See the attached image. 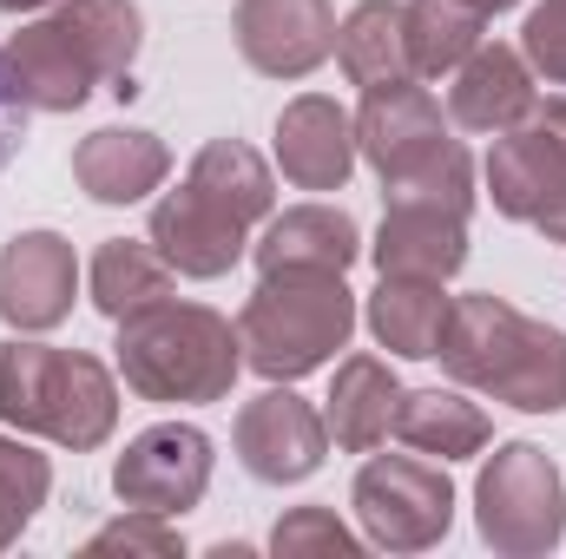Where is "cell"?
<instances>
[{"instance_id":"cell-28","label":"cell","mask_w":566,"mask_h":559,"mask_svg":"<svg viewBox=\"0 0 566 559\" xmlns=\"http://www.w3.org/2000/svg\"><path fill=\"white\" fill-rule=\"evenodd\" d=\"M86 553L106 559V553H145V559H178L185 553V540H178V527L165 520V514H126V520H113V527H99L93 540H86Z\"/></svg>"},{"instance_id":"cell-5","label":"cell","mask_w":566,"mask_h":559,"mask_svg":"<svg viewBox=\"0 0 566 559\" xmlns=\"http://www.w3.org/2000/svg\"><path fill=\"white\" fill-rule=\"evenodd\" d=\"M119 376L145 402H224L238 369H244V342L238 329L205 309V303H151L139 316L119 323Z\"/></svg>"},{"instance_id":"cell-21","label":"cell","mask_w":566,"mask_h":559,"mask_svg":"<svg viewBox=\"0 0 566 559\" xmlns=\"http://www.w3.org/2000/svg\"><path fill=\"white\" fill-rule=\"evenodd\" d=\"M336 60L349 73V86H396V80H416V60H409V13L402 0H363L343 27H336Z\"/></svg>"},{"instance_id":"cell-16","label":"cell","mask_w":566,"mask_h":559,"mask_svg":"<svg viewBox=\"0 0 566 559\" xmlns=\"http://www.w3.org/2000/svg\"><path fill=\"white\" fill-rule=\"evenodd\" d=\"M369 257H376L382 277H434V283H448L461 264H468V211L396 198V204L382 211V231H376Z\"/></svg>"},{"instance_id":"cell-2","label":"cell","mask_w":566,"mask_h":559,"mask_svg":"<svg viewBox=\"0 0 566 559\" xmlns=\"http://www.w3.org/2000/svg\"><path fill=\"white\" fill-rule=\"evenodd\" d=\"M139 40L145 20L133 0H60L0 46V66L27 113H80L93 86L119 93V80H133Z\"/></svg>"},{"instance_id":"cell-23","label":"cell","mask_w":566,"mask_h":559,"mask_svg":"<svg viewBox=\"0 0 566 559\" xmlns=\"http://www.w3.org/2000/svg\"><path fill=\"white\" fill-rule=\"evenodd\" d=\"M448 289L434 277H382L369 296V336L389 349V356H434L441 342V323H448Z\"/></svg>"},{"instance_id":"cell-33","label":"cell","mask_w":566,"mask_h":559,"mask_svg":"<svg viewBox=\"0 0 566 559\" xmlns=\"http://www.w3.org/2000/svg\"><path fill=\"white\" fill-rule=\"evenodd\" d=\"M33 7H53V0H0V13H33Z\"/></svg>"},{"instance_id":"cell-7","label":"cell","mask_w":566,"mask_h":559,"mask_svg":"<svg viewBox=\"0 0 566 559\" xmlns=\"http://www.w3.org/2000/svg\"><path fill=\"white\" fill-rule=\"evenodd\" d=\"M474 527L507 559L554 553L566 534V481L554 454L534 441H501L474 481Z\"/></svg>"},{"instance_id":"cell-27","label":"cell","mask_w":566,"mask_h":559,"mask_svg":"<svg viewBox=\"0 0 566 559\" xmlns=\"http://www.w3.org/2000/svg\"><path fill=\"white\" fill-rule=\"evenodd\" d=\"M271 553H277V559H310V553L356 559V553H363V540H356L329 507H290V514L277 520V534H271Z\"/></svg>"},{"instance_id":"cell-8","label":"cell","mask_w":566,"mask_h":559,"mask_svg":"<svg viewBox=\"0 0 566 559\" xmlns=\"http://www.w3.org/2000/svg\"><path fill=\"white\" fill-rule=\"evenodd\" d=\"M363 540L382 553H428L448 540L454 527V481L448 461H422V454H376L356 474L349 494Z\"/></svg>"},{"instance_id":"cell-32","label":"cell","mask_w":566,"mask_h":559,"mask_svg":"<svg viewBox=\"0 0 566 559\" xmlns=\"http://www.w3.org/2000/svg\"><path fill=\"white\" fill-rule=\"evenodd\" d=\"M461 7H474V13H507L514 0H461Z\"/></svg>"},{"instance_id":"cell-18","label":"cell","mask_w":566,"mask_h":559,"mask_svg":"<svg viewBox=\"0 0 566 559\" xmlns=\"http://www.w3.org/2000/svg\"><path fill=\"white\" fill-rule=\"evenodd\" d=\"M258 271H349L363 257V231L343 204H290L277 218H264V238L251 244Z\"/></svg>"},{"instance_id":"cell-31","label":"cell","mask_w":566,"mask_h":559,"mask_svg":"<svg viewBox=\"0 0 566 559\" xmlns=\"http://www.w3.org/2000/svg\"><path fill=\"white\" fill-rule=\"evenodd\" d=\"M534 231H541L547 244H566V184H560V198H554V204L534 218Z\"/></svg>"},{"instance_id":"cell-4","label":"cell","mask_w":566,"mask_h":559,"mask_svg":"<svg viewBox=\"0 0 566 559\" xmlns=\"http://www.w3.org/2000/svg\"><path fill=\"white\" fill-rule=\"evenodd\" d=\"M0 428L93 454L119 428V382L86 349H46L13 336L0 342Z\"/></svg>"},{"instance_id":"cell-20","label":"cell","mask_w":566,"mask_h":559,"mask_svg":"<svg viewBox=\"0 0 566 559\" xmlns=\"http://www.w3.org/2000/svg\"><path fill=\"white\" fill-rule=\"evenodd\" d=\"M396 402H402V382L382 356H349L336 362V382H329V409L323 428L343 454H376L396 428Z\"/></svg>"},{"instance_id":"cell-24","label":"cell","mask_w":566,"mask_h":559,"mask_svg":"<svg viewBox=\"0 0 566 559\" xmlns=\"http://www.w3.org/2000/svg\"><path fill=\"white\" fill-rule=\"evenodd\" d=\"M171 277H178V271H171L151 244L106 238V244L93 251L86 289H93V309H99V316L126 323V316H139V309H151V303H165V296H171Z\"/></svg>"},{"instance_id":"cell-12","label":"cell","mask_w":566,"mask_h":559,"mask_svg":"<svg viewBox=\"0 0 566 559\" xmlns=\"http://www.w3.org/2000/svg\"><path fill=\"white\" fill-rule=\"evenodd\" d=\"M80 289V257L60 231H20L0 244V323L20 336L60 329L73 316Z\"/></svg>"},{"instance_id":"cell-15","label":"cell","mask_w":566,"mask_h":559,"mask_svg":"<svg viewBox=\"0 0 566 559\" xmlns=\"http://www.w3.org/2000/svg\"><path fill=\"white\" fill-rule=\"evenodd\" d=\"M356 158V119L336 99L303 93L277 113V165L296 191H343Z\"/></svg>"},{"instance_id":"cell-6","label":"cell","mask_w":566,"mask_h":559,"mask_svg":"<svg viewBox=\"0 0 566 559\" xmlns=\"http://www.w3.org/2000/svg\"><path fill=\"white\" fill-rule=\"evenodd\" d=\"M356 336V296L336 271H271L238 309L244 369L264 382H303Z\"/></svg>"},{"instance_id":"cell-22","label":"cell","mask_w":566,"mask_h":559,"mask_svg":"<svg viewBox=\"0 0 566 559\" xmlns=\"http://www.w3.org/2000/svg\"><path fill=\"white\" fill-rule=\"evenodd\" d=\"M389 434H402L416 454H434V461H468V454L488 447L494 428L481 415V402H468L461 382H454V389H402Z\"/></svg>"},{"instance_id":"cell-3","label":"cell","mask_w":566,"mask_h":559,"mask_svg":"<svg viewBox=\"0 0 566 559\" xmlns=\"http://www.w3.org/2000/svg\"><path fill=\"white\" fill-rule=\"evenodd\" d=\"M434 356L461 389H474L488 402H507L521 415H560L566 409V329L514 309L494 289L448 303Z\"/></svg>"},{"instance_id":"cell-14","label":"cell","mask_w":566,"mask_h":559,"mask_svg":"<svg viewBox=\"0 0 566 559\" xmlns=\"http://www.w3.org/2000/svg\"><path fill=\"white\" fill-rule=\"evenodd\" d=\"M448 126H441V106L434 93H422L416 80H396V86H369L363 93V113H356V151L376 165V178H402L428 165L434 151H448Z\"/></svg>"},{"instance_id":"cell-26","label":"cell","mask_w":566,"mask_h":559,"mask_svg":"<svg viewBox=\"0 0 566 559\" xmlns=\"http://www.w3.org/2000/svg\"><path fill=\"white\" fill-rule=\"evenodd\" d=\"M46 487H53L46 454H33L20 434H0V553L27 534V520L46 507Z\"/></svg>"},{"instance_id":"cell-17","label":"cell","mask_w":566,"mask_h":559,"mask_svg":"<svg viewBox=\"0 0 566 559\" xmlns=\"http://www.w3.org/2000/svg\"><path fill=\"white\" fill-rule=\"evenodd\" d=\"M534 66L527 53L501 46V40H481L461 66H454V86H448V119L461 133H507L527 106H534Z\"/></svg>"},{"instance_id":"cell-1","label":"cell","mask_w":566,"mask_h":559,"mask_svg":"<svg viewBox=\"0 0 566 559\" xmlns=\"http://www.w3.org/2000/svg\"><path fill=\"white\" fill-rule=\"evenodd\" d=\"M277 204L271 165L244 139H211L178 191H165L151 204V251L178 271V277H224L244 251H251V224H264Z\"/></svg>"},{"instance_id":"cell-9","label":"cell","mask_w":566,"mask_h":559,"mask_svg":"<svg viewBox=\"0 0 566 559\" xmlns=\"http://www.w3.org/2000/svg\"><path fill=\"white\" fill-rule=\"evenodd\" d=\"M566 184V99H534L488 151V198L501 218L534 224Z\"/></svg>"},{"instance_id":"cell-13","label":"cell","mask_w":566,"mask_h":559,"mask_svg":"<svg viewBox=\"0 0 566 559\" xmlns=\"http://www.w3.org/2000/svg\"><path fill=\"white\" fill-rule=\"evenodd\" d=\"M231 33H238V53L264 80H310L336 53V7L329 0H238Z\"/></svg>"},{"instance_id":"cell-19","label":"cell","mask_w":566,"mask_h":559,"mask_svg":"<svg viewBox=\"0 0 566 559\" xmlns=\"http://www.w3.org/2000/svg\"><path fill=\"white\" fill-rule=\"evenodd\" d=\"M171 171V151L158 133L139 126H99L73 145V178L93 204H139L145 191H158Z\"/></svg>"},{"instance_id":"cell-11","label":"cell","mask_w":566,"mask_h":559,"mask_svg":"<svg viewBox=\"0 0 566 559\" xmlns=\"http://www.w3.org/2000/svg\"><path fill=\"white\" fill-rule=\"evenodd\" d=\"M231 441H238V461H244L251 481H264V487H296V481H310V474L323 467L329 428H323V415H316L290 382H271L264 395H251V402L238 409Z\"/></svg>"},{"instance_id":"cell-30","label":"cell","mask_w":566,"mask_h":559,"mask_svg":"<svg viewBox=\"0 0 566 559\" xmlns=\"http://www.w3.org/2000/svg\"><path fill=\"white\" fill-rule=\"evenodd\" d=\"M27 139V106H20V93L7 86V66H0V171H7V158L20 151Z\"/></svg>"},{"instance_id":"cell-29","label":"cell","mask_w":566,"mask_h":559,"mask_svg":"<svg viewBox=\"0 0 566 559\" xmlns=\"http://www.w3.org/2000/svg\"><path fill=\"white\" fill-rule=\"evenodd\" d=\"M521 53L527 66L547 80V86H566V0H541L521 27Z\"/></svg>"},{"instance_id":"cell-10","label":"cell","mask_w":566,"mask_h":559,"mask_svg":"<svg viewBox=\"0 0 566 559\" xmlns=\"http://www.w3.org/2000/svg\"><path fill=\"white\" fill-rule=\"evenodd\" d=\"M211 487V434L191 421H158L126 441V454L113 461V494L139 514H191Z\"/></svg>"},{"instance_id":"cell-25","label":"cell","mask_w":566,"mask_h":559,"mask_svg":"<svg viewBox=\"0 0 566 559\" xmlns=\"http://www.w3.org/2000/svg\"><path fill=\"white\" fill-rule=\"evenodd\" d=\"M409 60H416V80H441L454 73L474 46H481V27L488 13L461 7V0H409Z\"/></svg>"}]
</instances>
